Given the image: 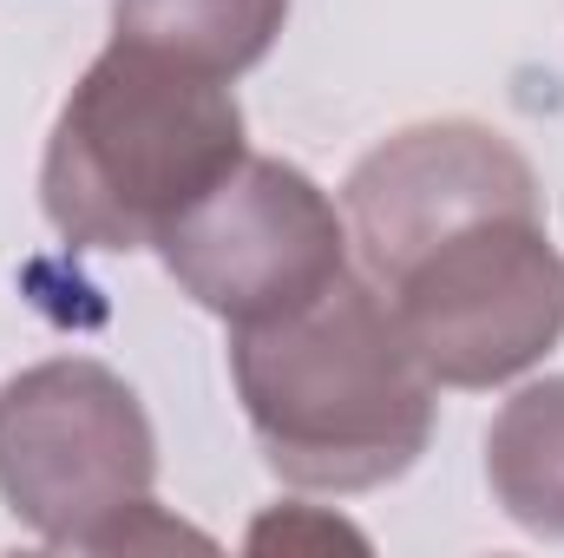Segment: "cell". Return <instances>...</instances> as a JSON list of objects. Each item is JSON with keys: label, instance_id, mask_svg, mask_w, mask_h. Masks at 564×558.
<instances>
[{"label": "cell", "instance_id": "cell-1", "mask_svg": "<svg viewBox=\"0 0 564 558\" xmlns=\"http://www.w3.org/2000/svg\"><path fill=\"white\" fill-rule=\"evenodd\" d=\"M230 382L282 486L375 493L433 440V375L355 264L322 296L230 329Z\"/></svg>", "mask_w": 564, "mask_h": 558}, {"label": "cell", "instance_id": "cell-2", "mask_svg": "<svg viewBox=\"0 0 564 558\" xmlns=\"http://www.w3.org/2000/svg\"><path fill=\"white\" fill-rule=\"evenodd\" d=\"M250 151L230 79L112 40L66 93L46 158L40 211L73 250H151L224 171Z\"/></svg>", "mask_w": 564, "mask_h": 558}, {"label": "cell", "instance_id": "cell-3", "mask_svg": "<svg viewBox=\"0 0 564 558\" xmlns=\"http://www.w3.org/2000/svg\"><path fill=\"white\" fill-rule=\"evenodd\" d=\"M158 433L126 375L53 355L0 388V500L53 552H144L197 539L158 506Z\"/></svg>", "mask_w": 564, "mask_h": 558}, {"label": "cell", "instance_id": "cell-4", "mask_svg": "<svg viewBox=\"0 0 564 558\" xmlns=\"http://www.w3.org/2000/svg\"><path fill=\"white\" fill-rule=\"evenodd\" d=\"M433 388H499L564 335V257L545 211H492L414 250L381 282Z\"/></svg>", "mask_w": 564, "mask_h": 558}, {"label": "cell", "instance_id": "cell-5", "mask_svg": "<svg viewBox=\"0 0 564 558\" xmlns=\"http://www.w3.org/2000/svg\"><path fill=\"white\" fill-rule=\"evenodd\" d=\"M151 250L197 309L237 329L282 315L341 277L348 217L302 164L243 151V164L224 171Z\"/></svg>", "mask_w": 564, "mask_h": 558}, {"label": "cell", "instance_id": "cell-6", "mask_svg": "<svg viewBox=\"0 0 564 558\" xmlns=\"http://www.w3.org/2000/svg\"><path fill=\"white\" fill-rule=\"evenodd\" d=\"M492 211H545V191L532 158L499 126H479V119L408 126L375 144L341 184L348 250L375 289L433 237Z\"/></svg>", "mask_w": 564, "mask_h": 558}, {"label": "cell", "instance_id": "cell-7", "mask_svg": "<svg viewBox=\"0 0 564 558\" xmlns=\"http://www.w3.org/2000/svg\"><path fill=\"white\" fill-rule=\"evenodd\" d=\"M486 486L512 526L564 539V375L525 382L486 427Z\"/></svg>", "mask_w": 564, "mask_h": 558}, {"label": "cell", "instance_id": "cell-8", "mask_svg": "<svg viewBox=\"0 0 564 558\" xmlns=\"http://www.w3.org/2000/svg\"><path fill=\"white\" fill-rule=\"evenodd\" d=\"M289 0H112V40L151 46L210 79L250 73L276 46Z\"/></svg>", "mask_w": 564, "mask_h": 558}, {"label": "cell", "instance_id": "cell-9", "mask_svg": "<svg viewBox=\"0 0 564 558\" xmlns=\"http://www.w3.org/2000/svg\"><path fill=\"white\" fill-rule=\"evenodd\" d=\"M295 539H322V546H368L355 526H341V519H328V513H308V506H282L270 519H257L250 526V546L263 552V546H295Z\"/></svg>", "mask_w": 564, "mask_h": 558}]
</instances>
